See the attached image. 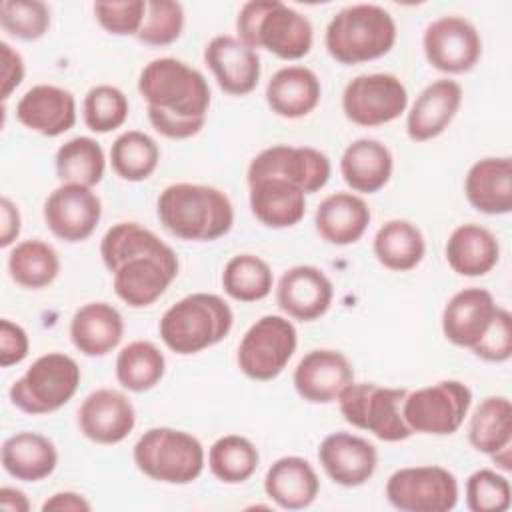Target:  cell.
I'll list each match as a JSON object with an SVG mask.
<instances>
[{"instance_id": "obj_36", "label": "cell", "mask_w": 512, "mask_h": 512, "mask_svg": "<svg viewBox=\"0 0 512 512\" xmlns=\"http://www.w3.org/2000/svg\"><path fill=\"white\" fill-rule=\"evenodd\" d=\"M10 278L30 290L52 284L60 272L58 252L40 238L18 242L8 254Z\"/></svg>"}, {"instance_id": "obj_47", "label": "cell", "mask_w": 512, "mask_h": 512, "mask_svg": "<svg viewBox=\"0 0 512 512\" xmlns=\"http://www.w3.org/2000/svg\"><path fill=\"white\" fill-rule=\"evenodd\" d=\"M472 352L486 362H506L512 356V316L506 308L498 306L484 336L472 348Z\"/></svg>"}, {"instance_id": "obj_23", "label": "cell", "mask_w": 512, "mask_h": 512, "mask_svg": "<svg viewBox=\"0 0 512 512\" xmlns=\"http://www.w3.org/2000/svg\"><path fill=\"white\" fill-rule=\"evenodd\" d=\"M498 306L484 288H464L456 292L442 312V332L448 342L460 348H474L490 326Z\"/></svg>"}, {"instance_id": "obj_28", "label": "cell", "mask_w": 512, "mask_h": 512, "mask_svg": "<svg viewBox=\"0 0 512 512\" xmlns=\"http://www.w3.org/2000/svg\"><path fill=\"white\" fill-rule=\"evenodd\" d=\"M322 84L306 66H284L266 84V102L276 116L302 118L320 102Z\"/></svg>"}, {"instance_id": "obj_17", "label": "cell", "mask_w": 512, "mask_h": 512, "mask_svg": "<svg viewBox=\"0 0 512 512\" xmlns=\"http://www.w3.org/2000/svg\"><path fill=\"white\" fill-rule=\"evenodd\" d=\"M292 382L302 400L310 404H330L354 382V368L340 350L316 348L298 362Z\"/></svg>"}, {"instance_id": "obj_32", "label": "cell", "mask_w": 512, "mask_h": 512, "mask_svg": "<svg viewBox=\"0 0 512 512\" xmlns=\"http://www.w3.org/2000/svg\"><path fill=\"white\" fill-rule=\"evenodd\" d=\"M446 262L460 276H484L500 258L498 238L480 224H460L446 240Z\"/></svg>"}, {"instance_id": "obj_42", "label": "cell", "mask_w": 512, "mask_h": 512, "mask_svg": "<svg viewBox=\"0 0 512 512\" xmlns=\"http://www.w3.org/2000/svg\"><path fill=\"white\" fill-rule=\"evenodd\" d=\"M128 108V98L120 88L110 84H98L90 88L84 96L82 118L88 130L96 134H106L126 122Z\"/></svg>"}, {"instance_id": "obj_8", "label": "cell", "mask_w": 512, "mask_h": 512, "mask_svg": "<svg viewBox=\"0 0 512 512\" xmlns=\"http://www.w3.org/2000/svg\"><path fill=\"white\" fill-rule=\"evenodd\" d=\"M406 394V388L350 382L338 396V408L354 428L372 432L384 442H402L414 434L402 416Z\"/></svg>"}, {"instance_id": "obj_45", "label": "cell", "mask_w": 512, "mask_h": 512, "mask_svg": "<svg viewBox=\"0 0 512 512\" xmlns=\"http://www.w3.org/2000/svg\"><path fill=\"white\" fill-rule=\"evenodd\" d=\"M466 506L472 512H504L510 508V482L490 468H480L466 480Z\"/></svg>"}, {"instance_id": "obj_31", "label": "cell", "mask_w": 512, "mask_h": 512, "mask_svg": "<svg viewBox=\"0 0 512 512\" xmlns=\"http://www.w3.org/2000/svg\"><path fill=\"white\" fill-rule=\"evenodd\" d=\"M250 186V210L268 228H290L304 218L306 194L282 178H260Z\"/></svg>"}, {"instance_id": "obj_30", "label": "cell", "mask_w": 512, "mask_h": 512, "mask_svg": "<svg viewBox=\"0 0 512 512\" xmlns=\"http://www.w3.org/2000/svg\"><path fill=\"white\" fill-rule=\"evenodd\" d=\"M392 152L374 138H358L346 146L340 158V174L344 182L362 194L382 190L392 176Z\"/></svg>"}, {"instance_id": "obj_16", "label": "cell", "mask_w": 512, "mask_h": 512, "mask_svg": "<svg viewBox=\"0 0 512 512\" xmlns=\"http://www.w3.org/2000/svg\"><path fill=\"white\" fill-rule=\"evenodd\" d=\"M100 218L102 202L88 186L60 184L44 202V222L48 230L70 244L90 238Z\"/></svg>"}, {"instance_id": "obj_12", "label": "cell", "mask_w": 512, "mask_h": 512, "mask_svg": "<svg viewBox=\"0 0 512 512\" xmlns=\"http://www.w3.org/2000/svg\"><path fill=\"white\" fill-rule=\"evenodd\" d=\"M386 498L402 512H448L458 502V480L442 466H408L388 478Z\"/></svg>"}, {"instance_id": "obj_46", "label": "cell", "mask_w": 512, "mask_h": 512, "mask_svg": "<svg viewBox=\"0 0 512 512\" xmlns=\"http://www.w3.org/2000/svg\"><path fill=\"white\" fill-rule=\"evenodd\" d=\"M94 16L98 24L116 36H136L144 16V0H122V2H94Z\"/></svg>"}, {"instance_id": "obj_38", "label": "cell", "mask_w": 512, "mask_h": 512, "mask_svg": "<svg viewBox=\"0 0 512 512\" xmlns=\"http://www.w3.org/2000/svg\"><path fill=\"white\" fill-rule=\"evenodd\" d=\"M106 168L102 146L90 136H76L64 142L56 152V174L62 184L96 186Z\"/></svg>"}, {"instance_id": "obj_19", "label": "cell", "mask_w": 512, "mask_h": 512, "mask_svg": "<svg viewBox=\"0 0 512 512\" xmlns=\"http://www.w3.org/2000/svg\"><path fill=\"white\" fill-rule=\"evenodd\" d=\"M334 288L330 278L316 266L300 264L288 268L276 286L280 310L294 320L312 322L324 316L332 304Z\"/></svg>"}, {"instance_id": "obj_52", "label": "cell", "mask_w": 512, "mask_h": 512, "mask_svg": "<svg viewBox=\"0 0 512 512\" xmlns=\"http://www.w3.org/2000/svg\"><path fill=\"white\" fill-rule=\"evenodd\" d=\"M0 506L6 512H28L30 510V502H28L26 494L22 490H16L10 486L0 488Z\"/></svg>"}, {"instance_id": "obj_40", "label": "cell", "mask_w": 512, "mask_h": 512, "mask_svg": "<svg viewBox=\"0 0 512 512\" xmlns=\"http://www.w3.org/2000/svg\"><path fill=\"white\" fill-rule=\"evenodd\" d=\"M274 274L266 260L254 254L232 256L222 272L224 292L238 302H256L272 292Z\"/></svg>"}, {"instance_id": "obj_6", "label": "cell", "mask_w": 512, "mask_h": 512, "mask_svg": "<svg viewBox=\"0 0 512 512\" xmlns=\"http://www.w3.org/2000/svg\"><path fill=\"white\" fill-rule=\"evenodd\" d=\"M396 42V22L378 4H352L338 10L326 26L324 44L340 64H362L382 58Z\"/></svg>"}, {"instance_id": "obj_51", "label": "cell", "mask_w": 512, "mask_h": 512, "mask_svg": "<svg viewBox=\"0 0 512 512\" xmlns=\"http://www.w3.org/2000/svg\"><path fill=\"white\" fill-rule=\"evenodd\" d=\"M92 504L82 496V494H76V492H56L52 494L44 504H42V510L48 512V510H64V512H86L90 510Z\"/></svg>"}, {"instance_id": "obj_27", "label": "cell", "mask_w": 512, "mask_h": 512, "mask_svg": "<svg viewBox=\"0 0 512 512\" xmlns=\"http://www.w3.org/2000/svg\"><path fill=\"white\" fill-rule=\"evenodd\" d=\"M314 224L328 244L348 246L364 236L370 224V208L358 194L334 192L318 204Z\"/></svg>"}, {"instance_id": "obj_21", "label": "cell", "mask_w": 512, "mask_h": 512, "mask_svg": "<svg viewBox=\"0 0 512 512\" xmlns=\"http://www.w3.org/2000/svg\"><path fill=\"white\" fill-rule=\"evenodd\" d=\"M204 62L226 94L244 96L258 86L260 56L236 36H214L204 48Z\"/></svg>"}, {"instance_id": "obj_10", "label": "cell", "mask_w": 512, "mask_h": 512, "mask_svg": "<svg viewBox=\"0 0 512 512\" xmlns=\"http://www.w3.org/2000/svg\"><path fill=\"white\" fill-rule=\"evenodd\" d=\"M470 404L472 390L464 382L440 380L408 392L402 402V416L412 432L448 436L462 426Z\"/></svg>"}, {"instance_id": "obj_11", "label": "cell", "mask_w": 512, "mask_h": 512, "mask_svg": "<svg viewBox=\"0 0 512 512\" xmlns=\"http://www.w3.org/2000/svg\"><path fill=\"white\" fill-rule=\"evenodd\" d=\"M298 334L294 324L278 314L258 318L238 344V368L252 380H274L282 374L296 352Z\"/></svg>"}, {"instance_id": "obj_49", "label": "cell", "mask_w": 512, "mask_h": 512, "mask_svg": "<svg viewBox=\"0 0 512 512\" xmlns=\"http://www.w3.org/2000/svg\"><path fill=\"white\" fill-rule=\"evenodd\" d=\"M2 48V100H8L10 94L20 86L24 78V60L18 50L8 42H0Z\"/></svg>"}, {"instance_id": "obj_37", "label": "cell", "mask_w": 512, "mask_h": 512, "mask_svg": "<svg viewBox=\"0 0 512 512\" xmlns=\"http://www.w3.org/2000/svg\"><path fill=\"white\" fill-rule=\"evenodd\" d=\"M164 370V354L148 340H134L116 356V380L130 392H146L154 388L162 380Z\"/></svg>"}, {"instance_id": "obj_15", "label": "cell", "mask_w": 512, "mask_h": 512, "mask_svg": "<svg viewBox=\"0 0 512 512\" xmlns=\"http://www.w3.org/2000/svg\"><path fill=\"white\" fill-rule=\"evenodd\" d=\"M422 48L430 66L446 74L470 72L482 56V40L476 26L462 16L432 20L424 30Z\"/></svg>"}, {"instance_id": "obj_44", "label": "cell", "mask_w": 512, "mask_h": 512, "mask_svg": "<svg viewBox=\"0 0 512 512\" xmlns=\"http://www.w3.org/2000/svg\"><path fill=\"white\" fill-rule=\"evenodd\" d=\"M184 28V8L172 0H148L146 16L136 34L142 44L168 46L176 42Z\"/></svg>"}, {"instance_id": "obj_9", "label": "cell", "mask_w": 512, "mask_h": 512, "mask_svg": "<svg viewBox=\"0 0 512 512\" xmlns=\"http://www.w3.org/2000/svg\"><path fill=\"white\" fill-rule=\"evenodd\" d=\"M80 384V366L64 352H48L10 386V402L26 414H50L72 400Z\"/></svg>"}, {"instance_id": "obj_1", "label": "cell", "mask_w": 512, "mask_h": 512, "mask_svg": "<svg viewBox=\"0 0 512 512\" xmlns=\"http://www.w3.org/2000/svg\"><path fill=\"white\" fill-rule=\"evenodd\" d=\"M100 256L116 296L132 308L154 304L178 276V256L138 222H118L104 234Z\"/></svg>"}, {"instance_id": "obj_18", "label": "cell", "mask_w": 512, "mask_h": 512, "mask_svg": "<svg viewBox=\"0 0 512 512\" xmlns=\"http://www.w3.org/2000/svg\"><path fill=\"white\" fill-rule=\"evenodd\" d=\"M136 424V410L130 398L112 388H98L90 392L78 408L80 432L96 444L122 442Z\"/></svg>"}, {"instance_id": "obj_43", "label": "cell", "mask_w": 512, "mask_h": 512, "mask_svg": "<svg viewBox=\"0 0 512 512\" xmlns=\"http://www.w3.org/2000/svg\"><path fill=\"white\" fill-rule=\"evenodd\" d=\"M2 28L20 40L42 38L50 28V8L40 0H4L0 4Z\"/></svg>"}, {"instance_id": "obj_2", "label": "cell", "mask_w": 512, "mask_h": 512, "mask_svg": "<svg viewBox=\"0 0 512 512\" xmlns=\"http://www.w3.org/2000/svg\"><path fill=\"white\" fill-rule=\"evenodd\" d=\"M138 92L148 104L152 128L172 140L196 136L210 106V86L204 74L178 58H156L138 76Z\"/></svg>"}, {"instance_id": "obj_25", "label": "cell", "mask_w": 512, "mask_h": 512, "mask_svg": "<svg viewBox=\"0 0 512 512\" xmlns=\"http://www.w3.org/2000/svg\"><path fill=\"white\" fill-rule=\"evenodd\" d=\"M464 194L482 214H508L512 210V160L488 156L474 162L464 180Z\"/></svg>"}, {"instance_id": "obj_24", "label": "cell", "mask_w": 512, "mask_h": 512, "mask_svg": "<svg viewBox=\"0 0 512 512\" xmlns=\"http://www.w3.org/2000/svg\"><path fill=\"white\" fill-rule=\"evenodd\" d=\"M462 104V86L456 80L440 78L428 84L412 104L406 116V134L414 142H426L440 136Z\"/></svg>"}, {"instance_id": "obj_26", "label": "cell", "mask_w": 512, "mask_h": 512, "mask_svg": "<svg viewBox=\"0 0 512 512\" xmlns=\"http://www.w3.org/2000/svg\"><path fill=\"white\" fill-rule=\"evenodd\" d=\"M124 336L122 314L108 302H88L70 320V340L78 352L96 358L112 352Z\"/></svg>"}, {"instance_id": "obj_20", "label": "cell", "mask_w": 512, "mask_h": 512, "mask_svg": "<svg viewBox=\"0 0 512 512\" xmlns=\"http://www.w3.org/2000/svg\"><path fill=\"white\" fill-rule=\"evenodd\" d=\"M318 460L328 478L344 488L366 484L378 466L372 442L350 432H332L318 446Z\"/></svg>"}, {"instance_id": "obj_14", "label": "cell", "mask_w": 512, "mask_h": 512, "mask_svg": "<svg viewBox=\"0 0 512 512\" xmlns=\"http://www.w3.org/2000/svg\"><path fill=\"white\" fill-rule=\"evenodd\" d=\"M330 158L310 146H270L256 154L248 166V184L260 178H282L304 194H314L330 180Z\"/></svg>"}, {"instance_id": "obj_41", "label": "cell", "mask_w": 512, "mask_h": 512, "mask_svg": "<svg viewBox=\"0 0 512 512\" xmlns=\"http://www.w3.org/2000/svg\"><path fill=\"white\" fill-rule=\"evenodd\" d=\"M258 448L240 434L218 438L208 450L210 472L224 484H242L258 468Z\"/></svg>"}, {"instance_id": "obj_3", "label": "cell", "mask_w": 512, "mask_h": 512, "mask_svg": "<svg viewBox=\"0 0 512 512\" xmlns=\"http://www.w3.org/2000/svg\"><path fill=\"white\" fill-rule=\"evenodd\" d=\"M162 226L180 240L212 242L230 232L234 208L214 186L178 182L166 186L156 202Z\"/></svg>"}, {"instance_id": "obj_13", "label": "cell", "mask_w": 512, "mask_h": 512, "mask_svg": "<svg viewBox=\"0 0 512 512\" xmlns=\"http://www.w3.org/2000/svg\"><path fill=\"white\" fill-rule=\"evenodd\" d=\"M408 106V90L394 74H360L342 92L344 116L358 126L374 128L396 120Z\"/></svg>"}, {"instance_id": "obj_48", "label": "cell", "mask_w": 512, "mask_h": 512, "mask_svg": "<svg viewBox=\"0 0 512 512\" xmlns=\"http://www.w3.org/2000/svg\"><path fill=\"white\" fill-rule=\"evenodd\" d=\"M28 350H30V340L26 330L8 318H2L0 320V366L8 368L12 364L22 362L28 356Z\"/></svg>"}, {"instance_id": "obj_7", "label": "cell", "mask_w": 512, "mask_h": 512, "mask_svg": "<svg viewBox=\"0 0 512 512\" xmlns=\"http://www.w3.org/2000/svg\"><path fill=\"white\" fill-rule=\"evenodd\" d=\"M136 468L164 484H190L204 470V446L196 436L176 428H150L134 444Z\"/></svg>"}, {"instance_id": "obj_5", "label": "cell", "mask_w": 512, "mask_h": 512, "mask_svg": "<svg viewBox=\"0 0 512 512\" xmlns=\"http://www.w3.org/2000/svg\"><path fill=\"white\" fill-rule=\"evenodd\" d=\"M234 314L224 298L194 292L172 304L160 318L162 342L176 354L188 356L222 342L232 330Z\"/></svg>"}, {"instance_id": "obj_29", "label": "cell", "mask_w": 512, "mask_h": 512, "mask_svg": "<svg viewBox=\"0 0 512 512\" xmlns=\"http://www.w3.org/2000/svg\"><path fill=\"white\" fill-rule=\"evenodd\" d=\"M264 492L284 510H302L316 500L320 480L306 458L284 456L268 468L264 476Z\"/></svg>"}, {"instance_id": "obj_4", "label": "cell", "mask_w": 512, "mask_h": 512, "mask_svg": "<svg viewBox=\"0 0 512 512\" xmlns=\"http://www.w3.org/2000/svg\"><path fill=\"white\" fill-rule=\"evenodd\" d=\"M238 40L264 48L282 60L304 58L314 40L310 20L278 0H250L236 16Z\"/></svg>"}, {"instance_id": "obj_33", "label": "cell", "mask_w": 512, "mask_h": 512, "mask_svg": "<svg viewBox=\"0 0 512 512\" xmlns=\"http://www.w3.org/2000/svg\"><path fill=\"white\" fill-rule=\"evenodd\" d=\"M58 464L54 442L38 432H16L2 444V468L16 480L40 482Z\"/></svg>"}, {"instance_id": "obj_22", "label": "cell", "mask_w": 512, "mask_h": 512, "mask_svg": "<svg viewBox=\"0 0 512 512\" xmlns=\"http://www.w3.org/2000/svg\"><path fill=\"white\" fill-rule=\"evenodd\" d=\"M16 118L28 130L54 138L76 124V100L70 90L36 84L18 100Z\"/></svg>"}, {"instance_id": "obj_50", "label": "cell", "mask_w": 512, "mask_h": 512, "mask_svg": "<svg viewBox=\"0 0 512 512\" xmlns=\"http://www.w3.org/2000/svg\"><path fill=\"white\" fill-rule=\"evenodd\" d=\"M0 218H2V224H0V246L2 248H8L20 234V210L18 206L8 198V196H2L0 200Z\"/></svg>"}, {"instance_id": "obj_34", "label": "cell", "mask_w": 512, "mask_h": 512, "mask_svg": "<svg viewBox=\"0 0 512 512\" xmlns=\"http://www.w3.org/2000/svg\"><path fill=\"white\" fill-rule=\"evenodd\" d=\"M376 260L394 272H408L416 268L426 252V242L416 224L410 220L394 218L384 222L374 236Z\"/></svg>"}, {"instance_id": "obj_35", "label": "cell", "mask_w": 512, "mask_h": 512, "mask_svg": "<svg viewBox=\"0 0 512 512\" xmlns=\"http://www.w3.org/2000/svg\"><path fill=\"white\" fill-rule=\"evenodd\" d=\"M468 440L474 450L490 458L510 448L512 442V404L506 396L484 398L470 416Z\"/></svg>"}, {"instance_id": "obj_39", "label": "cell", "mask_w": 512, "mask_h": 512, "mask_svg": "<svg viewBox=\"0 0 512 512\" xmlns=\"http://www.w3.org/2000/svg\"><path fill=\"white\" fill-rule=\"evenodd\" d=\"M160 162V148L152 136L140 130L122 132L110 148L112 170L128 182L150 178Z\"/></svg>"}]
</instances>
